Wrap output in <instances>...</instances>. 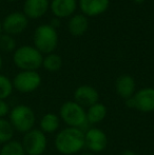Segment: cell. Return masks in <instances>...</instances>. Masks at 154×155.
<instances>
[{"label":"cell","mask_w":154,"mask_h":155,"mask_svg":"<svg viewBox=\"0 0 154 155\" xmlns=\"http://www.w3.org/2000/svg\"><path fill=\"white\" fill-rule=\"evenodd\" d=\"M13 89V82L6 76L0 74V99H6L12 94Z\"/></svg>","instance_id":"cell-22"},{"label":"cell","mask_w":154,"mask_h":155,"mask_svg":"<svg viewBox=\"0 0 154 155\" xmlns=\"http://www.w3.org/2000/svg\"><path fill=\"white\" fill-rule=\"evenodd\" d=\"M135 109L142 113L154 112V88L146 87L136 91L133 95Z\"/></svg>","instance_id":"cell-10"},{"label":"cell","mask_w":154,"mask_h":155,"mask_svg":"<svg viewBox=\"0 0 154 155\" xmlns=\"http://www.w3.org/2000/svg\"><path fill=\"white\" fill-rule=\"evenodd\" d=\"M41 76L37 71H21L14 77L13 87L20 93H32L40 87Z\"/></svg>","instance_id":"cell-7"},{"label":"cell","mask_w":154,"mask_h":155,"mask_svg":"<svg viewBox=\"0 0 154 155\" xmlns=\"http://www.w3.org/2000/svg\"><path fill=\"white\" fill-rule=\"evenodd\" d=\"M1 68H2V57L0 55V70H1Z\"/></svg>","instance_id":"cell-29"},{"label":"cell","mask_w":154,"mask_h":155,"mask_svg":"<svg viewBox=\"0 0 154 155\" xmlns=\"http://www.w3.org/2000/svg\"><path fill=\"white\" fill-rule=\"evenodd\" d=\"M8 112H10L8 104L5 102V100L0 99V118H3Z\"/></svg>","instance_id":"cell-24"},{"label":"cell","mask_w":154,"mask_h":155,"mask_svg":"<svg viewBox=\"0 0 154 155\" xmlns=\"http://www.w3.org/2000/svg\"><path fill=\"white\" fill-rule=\"evenodd\" d=\"M28 17L21 12H13L4 18L1 22L2 30L8 35L21 34L28 27Z\"/></svg>","instance_id":"cell-9"},{"label":"cell","mask_w":154,"mask_h":155,"mask_svg":"<svg viewBox=\"0 0 154 155\" xmlns=\"http://www.w3.org/2000/svg\"><path fill=\"white\" fill-rule=\"evenodd\" d=\"M1 31H2V27H1V22H0V36H1Z\"/></svg>","instance_id":"cell-31"},{"label":"cell","mask_w":154,"mask_h":155,"mask_svg":"<svg viewBox=\"0 0 154 155\" xmlns=\"http://www.w3.org/2000/svg\"><path fill=\"white\" fill-rule=\"evenodd\" d=\"M22 147L28 155H42L47 150V136L40 129H32L25 133Z\"/></svg>","instance_id":"cell-6"},{"label":"cell","mask_w":154,"mask_h":155,"mask_svg":"<svg viewBox=\"0 0 154 155\" xmlns=\"http://www.w3.org/2000/svg\"><path fill=\"white\" fill-rule=\"evenodd\" d=\"M59 23H60V19L54 17V18L51 20V23H50V25H51V27H53L54 29H56V28L59 27Z\"/></svg>","instance_id":"cell-26"},{"label":"cell","mask_w":154,"mask_h":155,"mask_svg":"<svg viewBox=\"0 0 154 155\" xmlns=\"http://www.w3.org/2000/svg\"><path fill=\"white\" fill-rule=\"evenodd\" d=\"M36 116L34 111L30 107L19 104L13 108L10 112V123L14 130L21 133H27L34 129Z\"/></svg>","instance_id":"cell-5"},{"label":"cell","mask_w":154,"mask_h":155,"mask_svg":"<svg viewBox=\"0 0 154 155\" xmlns=\"http://www.w3.org/2000/svg\"><path fill=\"white\" fill-rule=\"evenodd\" d=\"M132 1H133L134 3H136V4H142V3H144L146 0H132Z\"/></svg>","instance_id":"cell-28"},{"label":"cell","mask_w":154,"mask_h":155,"mask_svg":"<svg viewBox=\"0 0 154 155\" xmlns=\"http://www.w3.org/2000/svg\"><path fill=\"white\" fill-rule=\"evenodd\" d=\"M0 49L4 52H12L16 49V42L11 35L4 34L0 36Z\"/></svg>","instance_id":"cell-23"},{"label":"cell","mask_w":154,"mask_h":155,"mask_svg":"<svg viewBox=\"0 0 154 155\" xmlns=\"http://www.w3.org/2000/svg\"><path fill=\"white\" fill-rule=\"evenodd\" d=\"M108 137L103 130L98 128H90L84 132V147L90 153H100L107 148Z\"/></svg>","instance_id":"cell-8"},{"label":"cell","mask_w":154,"mask_h":155,"mask_svg":"<svg viewBox=\"0 0 154 155\" xmlns=\"http://www.w3.org/2000/svg\"><path fill=\"white\" fill-rule=\"evenodd\" d=\"M125 101H126V106H127L128 108L135 109V101H134L133 96H132V97H130V98H128V99H126Z\"/></svg>","instance_id":"cell-25"},{"label":"cell","mask_w":154,"mask_h":155,"mask_svg":"<svg viewBox=\"0 0 154 155\" xmlns=\"http://www.w3.org/2000/svg\"><path fill=\"white\" fill-rule=\"evenodd\" d=\"M0 1H1V0H0Z\"/></svg>","instance_id":"cell-33"},{"label":"cell","mask_w":154,"mask_h":155,"mask_svg":"<svg viewBox=\"0 0 154 155\" xmlns=\"http://www.w3.org/2000/svg\"><path fill=\"white\" fill-rule=\"evenodd\" d=\"M80 155H95V154H93V153H82Z\"/></svg>","instance_id":"cell-30"},{"label":"cell","mask_w":154,"mask_h":155,"mask_svg":"<svg viewBox=\"0 0 154 155\" xmlns=\"http://www.w3.org/2000/svg\"><path fill=\"white\" fill-rule=\"evenodd\" d=\"M89 29L88 17L84 14H75L70 18L68 22V30L73 36H82Z\"/></svg>","instance_id":"cell-16"},{"label":"cell","mask_w":154,"mask_h":155,"mask_svg":"<svg viewBox=\"0 0 154 155\" xmlns=\"http://www.w3.org/2000/svg\"><path fill=\"white\" fill-rule=\"evenodd\" d=\"M54 145L56 150L62 155H74L79 153L84 148V130L79 128L67 127L56 134Z\"/></svg>","instance_id":"cell-1"},{"label":"cell","mask_w":154,"mask_h":155,"mask_svg":"<svg viewBox=\"0 0 154 155\" xmlns=\"http://www.w3.org/2000/svg\"><path fill=\"white\" fill-rule=\"evenodd\" d=\"M14 128L10 120L0 118V143H6L12 140L14 136Z\"/></svg>","instance_id":"cell-20"},{"label":"cell","mask_w":154,"mask_h":155,"mask_svg":"<svg viewBox=\"0 0 154 155\" xmlns=\"http://www.w3.org/2000/svg\"><path fill=\"white\" fill-rule=\"evenodd\" d=\"M42 67L49 72H57L62 67V58L56 53L48 54L43 57Z\"/></svg>","instance_id":"cell-19"},{"label":"cell","mask_w":154,"mask_h":155,"mask_svg":"<svg viewBox=\"0 0 154 155\" xmlns=\"http://www.w3.org/2000/svg\"><path fill=\"white\" fill-rule=\"evenodd\" d=\"M0 155H25L22 143L16 140H11L4 143L0 150Z\"/></svg>","instance_id":"cell-21"},{"label":"cell","mask_w":154,"mask_h":155,"mask_svg":"<svg viewBox=\"0 0 154 155\" xmlns=\"http://www.w3.org/2000/svg\"><path fill=\"white\" fill-rule=\"evenodd\" d=\"M59 117L68 127L82 129L87 124V113L84 107L74 100H69L61 104L59 109Z\"/></svg>","instance_id":"cell-4"},{"label":"cell","mask_w":154,"mask_h":155,"mask_svg":"<svg viewBox=\"0 0 154 155\" xmlns=\"http://www.w3.org/2000/svg\"><path fill=\"white\" fill-rule=\"evenodd\" d=\"M34 47L41 54L54 53L58 45V34L50 25H41L34 32Z\"/></svg>","instance_id":"cell-3"},{"label":"cell","mask_w":154,"mask_h":155,"mask_svg":"<svg viewBox=\"0 0 154 155\" xmlns=\"http://www.w3.org/2000/svg\"><path fill=\"white\" fill-rule=\"evenodd\" d=\"M107 107L101 102H96L93 106L89 107L88 110L86 111L87 113V121L88 124H99L106 118L107 116Z\"/></svg>","instance_id":"cell-17"},{"label":"cell","mask_w":154,"mask_h":155,"mask_svg":"<svg viewBox=\"0 0 154 155\" xmlns=\"http://www.w3.org/2000/svg\"><path fill=\"white\" fill-rule=\"evenodd\" d=\"M50 8L49 0H25L23 3V14L31 19L41 18Z\"/></svg>","instance_id":"cell-14"},{"label":"cell","mask_w":154,"mask_h":155,"mask_svg":"<svg viewBox=\"0 0 154 155\" xmlns=\"http://www.w3.org/2000/svg\"><path fill=\"white\" fill-rule=\"evenodd\" d=\"M110 0H79L81 13L87 17H96L109 8Z\"/></svg>","instance_id":"cell-12"},{"label":"cell","mask_w":154,"mask_h":155,"mask_svg":"<svg viewBox=\"0 0 154 155\" xmlns=\"http://www.w3.org/2000/svg\"><path fill=\"white\" fill-rule=\"evenodd\" d=\"M40 130L44 134H52L58 131L60 127V117L54 113H47L40 119Z\"/></svg>","instance_id":"cell-18"},{"label":"cell","mask_w":154,"mask_h":155,"mask_svg":"<svg viewBox=\"0 0 154 155\" xmlns=\"http://www.w3.org/2000/svg\"><path fill=\"white\" fill-rule=\"evenodd\" d=\"M50 8L56 18H68L75 13L77 8L76 0H52Z\"/></svg>","instance_id":"cell-13"},{"label":"cell","mask_w":154,"mask_h":155,"mask_svg":"<svg viewBox=\"0 0 154 155\" xmlns=\"http://www.w3.org/2000/svg\"><path fill=\"white\" fill-rule=\"evenodd\" d=\"M43 56L40 52L32 45H22L15 50L13 61L22 71H37L42 67Z\"/></svg>","instance_id":"cell-2"},{"label":"cell","mask_w":154,"mask_h":155,"mask_svg":"<svg viewBox=\"0 0 154 155\" xmlns=\"http://www.w3.org/2000/svg\"><path fill=\"white\" fill-rule=\"evenodd\" d=\"M115 90L119 97L123 99H128L132 97L136 92V84L132 76L128 74L120 75L115 81Z\"/></svg>","instance_id":"cell-15"},{"label":"cell","mask_w":154,"mask_h":155,"mask_svg":"<svg viewBox=\"0 0 154 155\" xmlns=\"http://www.w3.org/2000/svg\"><path fill=\"white\" fill-rule=\"evenodd\" d=\"M8 1H11V2H14V1H16V0H8Z\"/></svg>","instance_id":"cell-32"},{"label":"cell","mask_w":154,"mask_h":155,"mask_svg":"<svg viewBox=\"0 0 154 155\" xmlns=\"http://www.w3.org/2000/svg\"><path fill=\"white\" fill-rule=\"evenodd\" d=\"M98 91L92 86L82 84L76 88L74 91V101L84 108H89L94 104L98 102Z\"/></svg>","instance_id":"cell-11"},{"label":"cell","mask_w":154,"mask_h":155,"mask_svg":"<svg viewBox=\"0 0 154 155\" xmlns=\"http://www.w3.org/2000/svg\"><path fill=\"white\" fill-rule=\"evenodd\" d=\"M120 155H137V153L135 151H133V150L127 149V150H123Z\"/></svg>","instance_id":"cell-27"}]
</instances>
